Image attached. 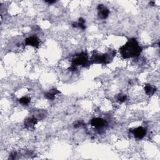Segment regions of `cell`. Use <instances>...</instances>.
I'll return each instance as SVG.
<instances>
[{"label": "cell", "instance_id": "cell-1", "mask_svg": "<svg viewBox=\"0 0 160 160\" xmlns=\"http://www.w3.org/2000/svg\"><path fill=\"white\" fill-rule=\"evenodd\" d=\"M142 48L135 39H130L119 49L121 55L124 58L136 57L140 55Z\"/></svg>", "mask_w": 160, "mask_h": 160}, {"label": "cell", "instance_id": "cell-2", "mask_svg": "<svg viewBox=\"0 0 160 160\" xmlns=\"http://www.w3.org/2000/svg\"><path fill=\"white\" fill-rule=\"evenodd\" d=\"M88 63V58L86 53L82 52L80 54L76 55L74 58L72 59L71 66L70 68L71 71H74L76 70V68L78 66H85Z\"/></svg>", "mask_w": 160, "mask_h": 160}, {"label": "cell", "instance_id": "cell-3", "mask_svg": "<svg viewBox=\"0 0 160 160\" xmlns=\"http://www.w3.org/2000/svg\"><path fill=\"white\" fill-rule=\"evenodd\" d=\"M114 56H115V52L114 51L103 55L97 53V54L93 55L92 57H91V61L94 63H107L108 61L110 60L111 58H113Z\"/></svg>", "mask_w": 160, "mask_h": 160}, {"label": "cell", "instance_id": "cell-4", "mask_svg": "<svg viewBox=\"0 0 160 160\" xmlns=\"http://www.w3.org/2000/svg\"><path fill=\"white\" fill-rule=\"evenodd\" d=\"M131 133L134 135L135 138L141 140L143 138L144 136L146 135V130L144 128L140 126L133 129V130L131 131Z\"/></svg>", "mask_w": 160, "mask_h": 160}, {"label": "cell", "instance_id": "cell-5", "mask_svg": "<svg viewBox=\"0 0 160 160\" xmlns=\"http://www.w3.org/2000/svg\"><path fill=\"white\" fill-rule=\"evenodd\" d=\"M98 17L101 19H106L110 14L109 10L103 5H99L98 6Z\"/></svg>", "mask_w": 160, "mask_h": 160}, {"label": "cell", "instance_id": "cell-6", "mask_svg": "<svg viewBox=\"0 0 160 160\" xmlns=\"http://www.w3.org/2000/svg\"><path fill=\"white\" fill-rule=\"evenodd\" d=\"M91 125L95 128H102L105 126V121L101 118H93L91 121Z\"/></svg>", "mask_w": 160, "mask_h": 160}, {"label": "cell", "instance_id": "cell-7", "mask_svg": "<svg viewBox=\"0 0 160 160\" xmlns=\"http://www.w3.org/2000/svg\"><path fill=\"white\" fill-rule=\"evenodd\" d=\"M25 44L26 45L32 46L33 47H38L40 44L39 40L35 36H31L29 37L25 40Z\"/></svg>", "mask_w": 160, "mask_h": 160}, {"label": "cell", "instance_id": "cell-8", "mask_svg": "<svg viewBox=\"0 0 160 160\" xmlns=\"http://www.w3.org/2000/svg\"><path fill=\"white\" fill-rule=\"evenodd\" d=\"M37 119L36 118H28L25 121V126L27 128H32L37 123Z\"/></svg>", "mask_w": 160, "mask_h": 160}, {"label": "cell", "instance_id": "cell-9", "mask_svg": "<svg viewBox=\"0 0 160 160\" xmlns=\"http://www.w3.org/2000/svg\"><path fill=\"white\" fill-rule=\"evenodd\" d=\"M59 93H60V92L58 90H57L56 89H53L49 91L48 92L46 93L45 96L47 97L48 99H49V100H53V99L55 98V96Z\"/></svg>", "mask_w": 160, "mask_h": 160}, {"label": "cell", "instance_id": "cell-10", "mask_svg": "<svg viewBox=\"0 0 160 160\" xmlns=\"http://www.w3.org/2000/svg\"><path fill=\"white\" fill-rule=\"evenodd\" d=\"M144 91H145V93L147 95L152 96L155 93L156 88L151 85H147L144 87Z\"/></svg>", "mask_w": 160, "mask_h": 160}, {"label": "cell", "instance_id": "cell-11", "mask_svg": "<svg viewBox=\"0 0 160 160\" xmlns=\"http://www.w3.org/2000/svg\"><path fill=\"white\" fill-rule=\"evenodd\" d=\"M74 26L75 27H78L82 29H85L86 28V25H85V20L83 18H80L78 21L75 23Z\"/></svg>", "mask_w": 160, "mask_h": 160}, {"label": "cell", "instance_id": "cell-12", "mask_svg": "<svg viewBox=\"0 0 160 160\" xmlns=\"http://www.w3.org/2000/svg\"><path fill=\"white\" fill-rule=\"evenodd\" d=\"M19 101L21 104H23V105H27L30 102V98H29L28 97L26 96H24V97H22L21 98H20L19 100Z\"/></svg>", "mask_w": 160, "mask_h": 160}, {"label": "cell", "instance_id": "cell-13", "mask_svg": "<svg viewBox=\"0 0 160 160\" xmlns=\"http://www.w3.org/2000/svg\"><path fill=\"white\" fill-rule=\"evenodd\" d=\"M126 96L125 95L120 94L117 96V100L120 103L124 102L125 101H126Z\"/></svg>", "mask_w": 160, "mask_h": 160}, {"label": "cell", "instance_id": "cell-14", "mask_svg": "<svg viewBox=\"0 0 160 160\" xmlns=\"http://www.w3.org/2000/svg\"><path fill=\"white\" fill-rule=\"evenodd\" d=\"M47 3H50V4H52V3H55L56 2H55V1H47Z\"/></svg>", "mask_w": 160, "mask_h": 160}]
</instances>
